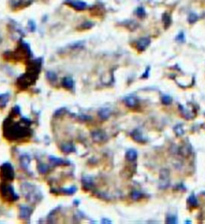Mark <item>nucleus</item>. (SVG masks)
I'll use <instances>...</instances> for the list:
<instances>
[{
    "mask_svg": "<svg viewBox=\"0 0 205 224\" xmlns=\"http://www.w3.org/2000/svg\"><path fill=\"white\" fill-rule=\"evenodd\" d=\"M126 159L130 162L135 161L137 159V152L135 150H129L126 153Z\"/></svg>",
    "mask_w": 205,
    "mask_h": 224,
    "instance_id": "2eb2a0df",
    "label": "nucleus"
},
{
    "mask_svg": "<svg viewBox=\"0 0 205 224\" xmlns=\"http://www.w3.org/2000/svg\"><path fill=\"white\" fill-rule=\"evenodd\" d=\"M82 183H83V187L84 188V190H92V188L94 186L93 179L88 176H85L82 178Z\"/></svg>",
    "mask_w": 205,
    "mask_h": 224,
    "instance_id": "f8f14e48",
    "label": "nucleus"
},
{
    "mask_svg": "<svg viewBox=\"0 0 205 224\" xmlns=\"http://www.w3.org/2000/svg\"><path fill=\"white\" fill-rule=\"evenodd\" d=\"M8 100H9V94H3L0 95V109H3L6 107Z\"/></svg>",
    "mask_w": 205,
    "mask_h": 224,
    "instance_id": "a211bd4d",
    "label": "nucleus"
},
{
    "mask_svg": "<svg viewBox=\"0 0 205 224\" xmlns=\"http://www.w3.org/2000/svg\"><path fill=\"white\" fill-rule=\"evenodd\" d=\"M180 152L182 155H184V156L187 157L188 154H190L191 153V150L189 149V147L188 146H184L183 147L181 148L180 150Z\"/></svg>",
    "mask_w": 205,
    "mask_h": 224,
    "instance_id": "c85d7f7f",
    "label": "nucleus"
},
{
    "mask_svg": "<svg viewBox=\"0 0 205 224\" xmlns=\"http://www.w3.org/2000/svg\"><path fill=\"white\" fill-rule=\"evenodd\" d=\"M64 4L70 6L75 11H83L87 8V3L81 0H65Z\"/></svg>",
    "mask_w": 205,
    "mask_h": 224,
    "instance_id": "0eeeda50",
    "label": "nucleus"
},
{
    "mask_svg": "<svg viewBox=\"0 0 205 224\" xmlns=\"http://www.w3.org/2000/svg\"><path fill=\"white\" fill-rule=\"evenodd\" d=\"M124 102H125L126 105L129 107H135V106L137 105V99L134 97H132V96L127 97Z\"/></svg>",
    "mask_w": 205,
    "mask_h": 224,
    "instance_id": "dca6fc26",
    "label": "nucleus"
},
{
    "mask_svg": "<svg viewBox=\"0 0 205 224\" xmlns=\"http://www.w3.org/2000/svg\"><path fill=\"white\" fill-rule=\"evenodd\" d=\"M0 41H1V39H0ZM0 43H1V42H0Z\"/></svg>",
    "mask_w": 205,
    "mask_h": 224,
    "instance_id": "e433bc0d",
    "label": "nucleus"
},
{
    "mask_svg": "<svg viewBox=\"0 0 205 224\" xmlns=\"http://www.w3.org/2000/svg\"><path fill=\"white\" fill-rule=\"evenodd\" d=\"M163 24H164L165 28L168 27L170 24H171V17L167 13H164L163 15Z\"/></svg>",
    "mask_w": 205,
    "mask_h": 224,
    "instance_id": "393cba45",
    "label": "nucleus"
},
{
    "mask_svg": "<svg viewBox=\"0 0 205 224\" xmlns=\"http://www.w3.org/2000/svg\"><path fill=\"white\" fill-rule=\"evenodd\" d=\"M76 187H70V188H68V189H55V188H51V192L54 195H73L76 192Z\"/></svg>",
    "mask_w": 205,
    "mask_h": 224,
    "instance_id": "6e6552de",
    "label": "nucleus"
},
{
    "mask_svg": "<svg viewBox=\"0 0 205 224\" xmlns=\"http://www.w3.org/2000/svg\"><path fill=\"white\" fill-rule=\"evenodd\" d=\"M111 114L110 111L108 109H102L99 112V116L102 119H107L109 118Z\"/></svg>",
    "mask_w": 205,
    "mask_h": 224,
    "instance_id": "4be33fe9",
    "label": "nucleus"
},
{
    "mask_svg": "<svg viewBox=\"0 0 205 224\" xmlns=\"http://www.w3.org/2000/svg\"><path fill=\"white\" fill-rule=\"evenodd\" d=\"M142 194L140 193V192H139V191H136V190H135V191H133L132 193V195H131V197H132V199L133 200H139V199H140L141 198H142Z\"/></svg>",
    "mask_w": 205,
    "mask_h": 224,
    "instance_id": "c756f323",
    "label": "nucleus"
},
{
    "mask_svg": "<svg viewBox=\"0 0 205 224\" xmlns=\"http://www.w3.org/2000/svg\"><path fill=\"white\" fill-rule=\"evenodd\" d=\"M20 162H21V166L23 168L27 169L28 166L30 164V159H29V158L27 156H22Z\"/></svg>",
    "mask_w": 205,
    "mask_h": 224,
    "instance_id": "bb28decb",
    "label": "nucleus"
},
{
    "mask_svg": "<svg viewBox=\"0 0 205 224\" xmlns=\"http://www.w3.org/2000/svg\"><path fill=\"white\" fill-rule=\"evenodd\" d=\"M50 161H51V163H52V164H54V165H58V166H59V165H65V163H66V162L65 161H63V159H58V158H56V157H54V156H51V157H50Z\"/></svg>",
    "mask_w": 205,
    "mask_h": 224,
    "instance_id": "412c9836",
    "label": "nucleus"
},
{
    "mask_svg": "<svg viewBox=\"0 0 205 224\" xmlns=\"http://www.w3.org/2000/svg\"><path fill=\"white\" fill-rule=\"evenodd\" d=\"M132 137L135 141L138 142V143H144V138L140 131L139 130H135L132 133Z\"/></svg>",
    "mask_w": 205,
    "mask_h": 224,
    "instance_id": "4468645a",
    "label": "nucleus"
},
{
    "mask_svg": "<svg viewBox=\"0 0 205 224\" xmlns=\"http://www.w3.org/2000/svg\"><path fill=\"white\" fill-rule=\"evenodd\" d=\"M15 179L14 167L10 163H4L0 166V180L1 183H11Z\"/></svg>",
    "mask_w": 205,
    "mask_h": 224,
    "instance_id": "39448f33",
    "label": "nucleus"
},
{
    "mask_svg": "<svg viewBox=\"0 0 205 224\" xmlns=\"http://www.w3.org/2000/svg\"><path fill=\"white\" fill-rule=\"evenodd\" d=\"M151 41L148 38H141L137 42V48L139 51H143L149 46Z\"/></svg>",
    "mask_w": 205,
    "mask_h": 224,
    "instance_id": "9b49d317",
    "label": "nucleus"
},
{
    "mask_svg": "<svg viewBox=\"0 0 205 224\" xmlns=\"http://www.w3.org/2000/svg\"><path fill=\"white\" fill-rule=\"evenodd\" d=\"M176 39H177L178 41H180V42H183L184 40V34H183V33H180V34H179L177 37H176Z\"/></svg>",
    "mask_w": 205,
    "mask_h": 224,
    "instance_id": "c9c22d12",
    "label": "nucleus"
},
{
    "mask_svg": "<svg viewBox=\"0 0 205 224\" xmlns=\"http://www.w3.org/2000/svg\"><path fill=\"white\" fill-rule=\"evenodd\" d=\"M167 223H177V218L175 215H169L168 217L167 218Z\"/></svg>",
    "mask_w": 205,
    "mask_h": 224,
    "instance_id": "7c9ffc66",
    "label": "nucleus"
},
{
    "mask_svg": "<svg viewBox=\"0 0 205 224\" xmlns=\"http://www.w3.org/2000/svg\"><path fill=\"white\" fill-rule=\"evenodd\" d=\"M61 150L64 153H70L75 150V147L71 143H64L61 146Z\"/></svg>",
    "mask_w": 205,
    "mask_h": 224,
    "instance_id": "f3484780",
    "label": "nucleus"
},
{
    "mask_svg": "<svg viewBox=\"0 0 205 224\" xmlns=\"http://www.w3.org/2000/svg\"><path fill=\"white\" fill-rule=\"evenodd\" d=\"M197 19H198V17H197L196 14H194V13L190 14L189 17H188V22H189L190 23L196 22V21H197Z\"/></svg>",
    "mask_w": 205,
    "mask_h": 224,
    "instance_id": "473e14b6",
    "label": "nucleus"
},
{
    "mask_svg": "<svg viewBox=\"0 0 205 224\" xmlns=\"http://www.w3.org/2000/svg\"><path fill=\"white\" fill-rule=\"evenodd\" d=\"M19 199L15 192L14 187L6 183H0V199L6 204H12Z\"/></svg>",
    "mask_w": 205,
    "mask_h": 224,
    "instance_id": "20e7f679",
    "label": "nucleus"
},
{
    "mask_svg": "<svg viewBox=\"0 0 205 224\" xmlns=\"http://www.w3.org/2000/svg\"><path fill=\"white\" fill-rule=\"evenodd\" d=\"M32 210L27 206H21L20 207V212H19V217L23 220H30Z\"/></svg>",
    "mask_w": 205,
    "mask_h": 224,
    "instance_id": "1a4fd4ad",
    "label": "nucleus"
},
{
    "mask_svg": "<svg viewBox=\"0 0 205 224\" xmlns=\"http://www.w3.org/2000/svg\"><path fill=\"white\" fill-rule=\"evenodd\" d=\"M27 28L29 31H31V32H35V31H36V23H35V22L33 20V19H29L27 22Z\"/></svg>",
    "mask_w": 205,
    "mask_h": 224,
    "instance_id": "b1692460",
    "label": "nucleus"
},
{
    "mask_svg": "<svg viewBox=\"0 0 205 224\" xmlns=\"http://www.w3.org/2000/svg\"><path fill=\"white\" fill-rule=\"evenodd\" d=\"M31 120L21 117L20 107L15 106L3 123V137L10 143L23 144L33 136Z\"/></svg>",
    "mask_w": 205,
    "mask_h": 224,
    "instance_id": "f257e3e1",
    "label": "nucleus"
},
{
    "mask_svg": "<svg viewBox=\"0 0 205 224\" xmlns=\"http://www.w3.org/2000/svg\"><path fill=\"white\" fill-rule=\"evenodd\" d=\"M187 201H188V203H189L190 205L192 206H198V201H197V199H196V197L194 195H191L189 196V198L187 199Z\"/></svg>",
    "mask_w": 205,
    "mask_h": 224,
    "instance_id": "a878e982",
    "label": "nucleus"
},
{
    "mask_svg": "<svg viewBox=\"0 0 205 224\" xmlns=\"http://www.w3.org/2000/svg\"><path fill=\"white\" fill-rule=\"evenodd\" d=\"M171 102H172V99L170 96L168 95H164L162 98V103L164 105H169L171 104Z\"/></svg>",
    "mask_w": 205,
    "mask_h": 224,
    "instance_id": "2f4dec72",
    "label": "nucleus"
},
{
    "mask_svg": "<svg viewBox=\"0 0 205 224\" xmlns=\"http://www.w3.org/2000/svg\"><path fill=\"white\" fill-rule=\"evenodd\" d=\"M136 14H137V15L139 17H140V18H143L145 16V11L143 7H139L136 11Z\"/></svg>",
    "mask_w": 205,
    "mask_h": 224,
    "instance_id": "f704fd0d",
    "label": "nucleus"
},
{
    "mask_svg": "<svg viewBox=\"0 0 205 224\" xmlns=\"http://www.w3.org/2000/svg\"><path fill=\"white\" fill-rule=\"evenodd\" d=\"M38 169H39V171L41 173V174H46V172L48 171V166L44 164V163H39V166H38Z\"/></svg>",
    "mask_w": 205,
    "mask_h": 224,
    "instance_id": "cd10ccee",
    "label": "nucleus"
},
{
    "mask_svg": "<svg viewBox=\"0 0 205 224\" xmlns=\"http://www.w3.org/2000/svg\"><path fill=\"white\" fill-rule=\"evenodd\" d=\"M26 63V72L18 77L15 83L16 87L20 91H26L35 84L41 72L43 58H36L34 60L30 59Z\"/></svg>",
    "mask_w": 205,
    "mask_h": 224,
    "instance_id": "f03ea898",
    "label": "nucleus"
},
{
    "mask_svg": "<svg viewBox=\"0 0 205 224\" xmlns=\"http://www.w3.org/2000/svg\"><path fill=\"white\" fill-rule=\"evenodd\" d=\"M23 0H8V4L11 9H17L23 4Z\"/></svg>",
    "mask_w": 205,
    "mask_h": 224,
    "instance_id": "6ab92c4d",
    "label": "nucleus"
},
{
    "mask_svg": "<svg viewBox=\"0 0 205 224\" xmlns=\"http://www.w3.org/2000/svg\"><path fill=\"white\" fill-rule=\"evenodd\" d=\"M46 77L47 80L51 82V83H55L57 79H58V77H57V74H55V72H53L51 71H49L46 72Z\"/></svg>",
    "mask_w": 205,
    "mask_h": 224,
    "instance_id": "aec40b11",
    "label": "nucleus"
},
{
    "mask_svg": "<svg viewBox=\"0 0 205 224\" xmlns=\"http://www.w3.org/2000/svg\"><path fill=\"white\" fill-rule=\"evenodd\" d=\"M170 172L167 169H163L159 172V187L160 189H166L169 187L170 181H169Z\"/></svg>",
    "mask_w": 205,
    "mask_h": 224,
    "instance_id": "423d86ee",
    "label": "nucleus"
},
{
    "mask_svg": "<svg viewBox=\"0 0 205 224\" xmlns=\"http://www.w3.org/2000/svg\"><path fill=\"white\" fill-rule=\"evenodd\" d=\"M92 136L93 140L96 143H102L107 138L106 134L102 131H95L92 133Z\"/></svg>",
    "mask_w": 205,
    "mask_h": 224,
    "instance_id": "9d476101",
    "label": "nucleus"
},
{
    "mask_svg": "<svg viewBox=\"0 0 205 224\" xmlns=\"http://www.w3.org/2000/svg\"><path fill=\"white\" fill-rule=\"evenodd\" d=\"M175 131L176 135H179V136H181V135H184V130H183V128H182V126H181L180 125L175 126Z\"/></svg>",
    "mask_w": 205,
    "mask_h": 224,
    "instance_id": "72a5a7b5",
    "label": "nucleus"
},
{
    "mask_svg": "<svg viewBox=\"0 0 205 224\" xmlns=\"http://www.w3.org/2000/svg\"><path fill=\"white\" fill-rule=\"evenodd\" d=\"M62 86L67 90H72L74 87V80L70 77H65L62 80Z\"/></svg>",
    "mask_w": 205,
    "mask_h": 224,
    "instance_id": "ddd939ff",
    "label": "nucleus"
},
{
    "mask_svg": "<svg viewBox=\"0 0 205 224\" xmlns=\"http://www.w3.org/2000/svg\"><path fill=\"white\" fill-rule=\"evenodd\" d=\"M94 26V24L92 23V22H84L82 24H80L79 27H78V30H87V29H90L92 28V27Z\"/></svg>",
    "mask_w": 205,
    "mask_h": 224,
    "instance_id": "5701e85b",
    "label": "nucleus"
},
{
    "mask_svg": "<svg viewBox=\"0 0 205 224\" xmlns=\"http://www.w3.org/2000/svg\"><path fill=\"white\" fill-rule=\"evenodd\" d=\"M32 57L31 46L23 39L18 41V46L15 51H8L3 54V58L8 62H27Z\"/></svg>",
    "mask_w": 205,
    "mask_h": 224,
    "instance_id": "7ed1b4c3",
    "label": "nucleus"
}]
</instances>
